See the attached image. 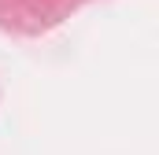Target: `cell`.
I'll list each match as a JSON object with an SVG mask.
<instances>
[]
</instances>
